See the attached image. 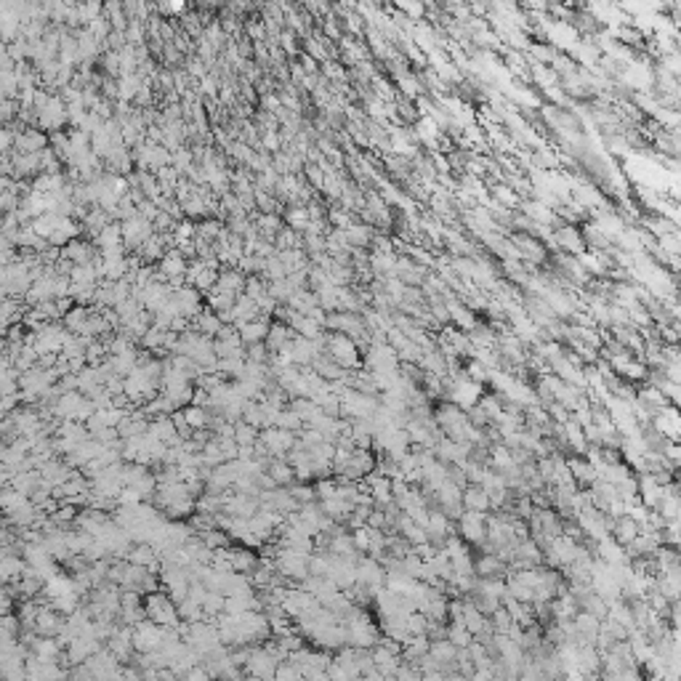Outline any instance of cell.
Returning <instances> with one entry per match:
<instances>
[{
    "label": "cell",
    "instance_id": "6da1fadb",
    "mask_svg": "<svg viewBox=\"0 0 681 681\" xmlns=\"http://www.w3.org/2000/svg\"><path fill=\"white\" fill-rule=\"evenodd\" d=\"M144 607H146V618L155 620L157 625H163V628H173V625L181 623L179 601L170 594H165V591H160V588L144 594Z\"/></svg>",
    "mask_w": 681,
    "mask_h": 681
},
{
    "label": "cell",
    "instance_id": "7a4b0ae2",
    "mask_svg": "<svg viewBox=\"0 0 681 681\" xmlns=\"http://www.w3.org/2000/svg\"><path fill=\"white\" fill-rule=\"evenodd\" d=\"M325 351H327L344 370H359V365H365V362H362V354H359L362 349H359L357 341L346 333H333V330H330V333L325 335Z\"/></svg>",
    "mask_w": 681,
    "mask_h": 681
},
{
    "label": "cell",
    "instance_id": "3957f363",
    "mask_svg": "<svg viewBox=\"0 0 681 681\" xmlns=\"http://www.w3.org/2000/svg\"><path fill=\"white\" fill-rule=\"evenodd\" d=\"M455 530H458V535L466 540V543H471L474 549H482V543L487 540V514H482V511H463V514L458 516V522H455Z\"/></svg>",
    "mask_w": 681,
    "mask_h": 681
},
{
    "label": "cell",
    "instance_id": "277c9868",
    "mask_svg": "<svg viewBox=\"0 0 681 681\" xmlns=\"http://www.w3.org/2000/svg\"><path fill=\"white\" fill-rule=\"evenodd\" d=\"M258 442L266 447V453L272 458H285L296 442H299V434L296 431L280 429V426H269V429H261V439Z\"/></svg>",
    "mask_w": 681,
    "mask_h": 681
},
{
    "label": "cell",
    "instance_id": "5b68a950",
    "mask_svg": "<svg viewBox=\"0 0 681 681\" xmlns=\"http://www.w3.org/2000/svg\"><path fill=\"white\" fill-rule=\"evenodd\" d=\"M163 639H165V628L157 625L155 620H142L139 625H133V644H136V652H155L163 646Z\"/></svg>",
    "mask_w": 681,
    "mask_h": 681
},
{
    "label": "cell",
    "instance_id": "8992f818",
    "mask_svg": "<svg viewBox=\"0 0 681 681\" xmlns=\"http://www.w3.org/2000/svg\"><path fill=\"white\" fill-rule=\"evenodd\" d=\"M282 660L275 658L269 649L263 644H256L251 646V658H248V663H245V673H251V676H261V679H272L277 673V666H280Z\"/></svg>",
    "mask_w": 681,
    "mask_h": 681
},
{
    "label": "cell",
    "instance_id": "52a82bcc",
    "mask_svg": "<svg viewBox=\"0 0 681 681\" xmlns=\"http://www.w3.org/2000/svg\"><path fill=\"white\" fill-rule=\"evenodd\" d=\"M357 583L373 588V591L383 588L386 586V564L381 559L370 556V554H365L357 564Z\"/></svg>",
    "mask_w": 681,
    "mask_h": 681
},
{
    "label": "cell",
    "instance_id": "ba28073f",
    "mask_svg": "<svg viewBox=\"0 0 681 681\" xmlns=\"http://www.w3.org/2000/svg\"><path fill=\"white\" fill-rule=\"evenodd\" d=\"M463 506H466L468 511L490 514L492 511L490 492L485 490V485H479V482H468L466 487H463Z\"/></svg>",
    "mask_w": 681,
    "mask_h": 681
},
{
    "label": "cell",
    "instance_id": "9c48e42d",
    "mask_svg": "<svg viewBox=\"0 0 681 681\" xmlns=\"http://www.w3.org/2000/svg\"><path fill=\"white\" fill-rule=\"evenodd\" d=\"M221 554L227 556L229 567H232L235 573H248V575H251L253 570H256V564H258V556H256V554H253L251 549L227 546V549H221Z\"/></svg>",
    "mask_w": 681,
    "mask_h": 681
},
{
    "label": "cell",
    "instance_id": "30bf717a",
    "mask_svg": "<svg viewBox=\"0 0 681 681\" xmlns=\"http://www.w3.org/2000/svg\"><path fill=\"white\" fill-rule=\"evenodd\" d=\"M508 570H511V567L503 562L495 551H482V554H477V575L479 577H506Z\"/></svg>",
    "mask_w": 681,
    "mask_h": 681
},
{
    "label": "cell",
    "instance_id": "8fae6325",
    "mask_svg": "<svg viewBox=\"0 0 681 681\" xmlns=\"http://www.w3.org/2000/svg\"><path fill=\"white\" fill-rule=\"evenodd\" d=\"M269 330H272V323L266 320V314H258L251 323L239 325V335H242V344L245 346L248 344H261V341H266Z\"/></svg>",
    "mask_w": 681,
    "mask_h": 681
},
{
    "label": "cell",
    "instance_id": "7c38bea8",
    "mask_svg": "<svg viewBox=\"0 0 681 681\" xmlns=\"http://www.w3.org/2000/svg\"><path fill=\"white\" fill-rule=\"evenodd\" d=\"M266 471H269V477L275 479L280 487H290L293 482H296V468H293V463L285 458H272L269 461V466H266Z\"/></svg>",
    "mask_w": 681,
    "mask_h": 681
},
{
    "label": "cell",
    "instance_id": "4fadbf2b",
    "mask_svg": "<svg viewBox=\"0 0 681 681\" xmlns=\"http://www.w3.org/2000/svg\"><path fill=\"white\" fill-rule=\"evenodd\" d=\"M27 559L22 554H3V567H0V575H3V583H16L24 573H27Z\"/></svg>",
    "mask_w": 681,
    "mask_h": 681
},
{
    "label": "cell",
    "instance_id": "5bb4252c",
    "mask_svg": "<svg viewBox=\"0 0 681 681\" xmlns=\"http://www.w3.org/2000/svg\"><path fill=\"white\" fill-rule=\"evenodd\" d=\"M192 327L194 330H200V333L211 335V338H215L218 335V330L224 327V320L218 317V311H200L197 317H194V323H192Z\"/></svg>",
    "mask_w": 681,
    "mask_h": 681
},
{
    "label": "cell",
    "instance_id": "9a60e30c",
    "mask_svg": "<svg viewBox=\"0 0 681 681\" xmlns=\"http://www.w3.org/2000/svg\"><path fill=\"white\" fill-rule=\"evenodd\" d=\"M235 439H237L239 447H256V442L261 439V429H256L245 420H237L235 423Z\"/></svg>",
    "mask_w": 681,
    "mask_h": 681
},
{
    "label": "cell",
    "instance_id": "2e32d148",
    "mask_svg": "<svg viewBox=\"0 0 681 681\" xmlns=\"http://www.w3.org/2000/svg\"><path fill=\"white\" fill-rule=\"evenodd\" d=\"M290 492H293V498H296L301 506H304V503H311V501H320V498H317V490H314L311 485H306V482H301V479L290 485Z\"/></svg>",
    "mask_w": 681,
    "mask_h": 681
}]
</instances>
